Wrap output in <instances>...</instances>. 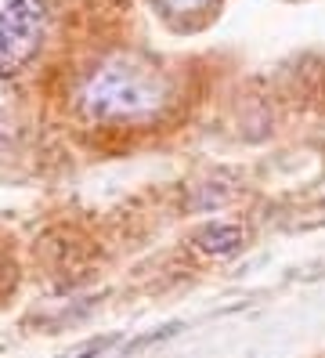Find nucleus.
I'll return each instance as SVG.
<instances>
[{
    "mask_svg": "<svg viewBox=\"0 0 325 358\" xmlns=\"http://www.w3.org/2000/svg\"><path fill=\"white\" fill-rule=\"evenodd\" d=\"M170 98L166 80L134 58L105 62L80 87V109L98 123H138L156 116Z\"/></svg>",
    "mask_w": 325,
    "mask_h": 358,
    "instance_id": "f257e3e1",
    "label": "nucleus"
},
{
    "mask_svg": "<svg viewBox=\"0 0 325 358\" xmlns=\"http://www.w3.org/2000/svg\"><path fill=\"white\" fill-rule=\"evenodd\" d=\"M40 26H22V22H8L0 18V73L11 76L18 69L29 66V58L40 51Z\"/></svg>",
    "mask_w": 325,
    "mask_h": 358,
    "instance_id": "f03ea898",
    "label": "nucleus"
},
{
    "mask_svg": "<svg viewBox=\"0 0 325 358\" xmlns=\"http://www.w3.org/2000/svg\"><path fill=\"white\" fill-rule=\"evenodd\" d=\"M243 239H246V231H243V224H235V221H210V224H203L192 236L195 250L206 254V257H228V254H235V250L243 246Z\"/></svg>",
    "mask_w": 325,
    "mask_h": 358,
    "instance_id": "7ed1b4c3",
    "label": "nucleus"
},
{
    "mask_svg": "<svg viewBox=\"0 0 325 358\" xmlns=\"http://www.w3.org/2000/svg\"><path fill=\"white\" fill-rule=\"evenodd\" d=\"M0 18L43 29V22H48V0H0Z\"/></svg>",
    "mask_w": 325,
    "mask_h": 358,
    "instance_id": "20e7f679",
    "label": "nucleus"
},
{
    "mask_svg": "<svg viewBox=\"0 0 325 358\" xmlns=\"http://www.w3.org/2000/svg\"><path fill=\"white\" fill-rule=\"evenodd\" d=\"M163 8V15H173V18H188V15H203L210 11L217 0H156Z\"/></svg>",
    "mask_w": 325,
    "mask_h": 358,
    "instance_id": "39448f33",
    "label": "nucleus"
}]
</instances>
